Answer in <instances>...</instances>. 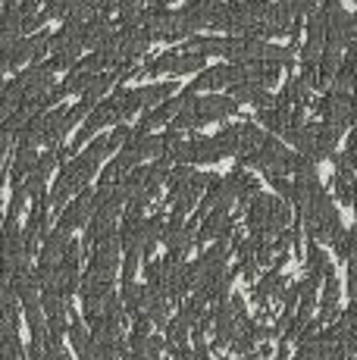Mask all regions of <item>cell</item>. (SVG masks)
<instances>
[{"label":"cell","instance_id":"1","mask_svg":"<svg viewBox=\"0 0 357 360\" xmlns=\"http://www.w3.org/2000/svg\"><path fill=\"white\" fill-rule=\"evenodd\" d=\"M292 207L288 200L276 195H264L257 191L248 204H245V223L254 235H264V238H276L285 226H292Z\"/></svg>","mask_w":357,"mask_h":360},{"label":"cell","instance_id":"2","mask_svg":"<svg viewBox=\"0 0 357 360\" xmlns=\"http://www.w3.org/2000/svg\"><path fill=\"white\" fill-rule=\"evenodd\" d=\"M285 141L294 144L301 157H307L311 163H320V160H329L339 148V131H332L326 122H298L285 131Z\"/></svg>","mask_w":357,"mask_h":360},{"label":"cell","instance_id":"3","mask_svg":"<svg viewBox=\"0 0 357 360\" xmlns=\"http://www.w3.org/2000/svg\"><path fill=\"white\" fill-rule=\"evenodd\" d=\"M207 172H195L191 163H176V169L169 166V195H167V204L173 207V217H188L191 207L197 204V198L204 195V188L210 185Z\"/></svg>","mask_w":357,"mask_h":360},{"label":"cell","instance_id":"4","mask_svg":"<svg viewBox=\"0 0 357 360\" xmlns=\"http://www.w3.org/2000/svg\"><path fill=\"white\" fill-rule=\"evenodd\" d=\"M47 51H51V63L53 69H70L75 60L82 57V22H63V29L57 34H51V44H47Z\"/></svg>","mask_w":357,"mask_h":360},{"label":"cell","instance_id":"5","mask_svg":"<svg viewBox=\"0 0 357 360\" xmlns=\"http://www.w3.org/2000/svg\"><path fill=\"white\" fill-rule=\"evenodd\" d=\"M47 44H51V34L47 32H29L19 34L10 47H6V69H22L29 63H38L41 57L47 53Z\"/></svg>","mask_w":357,"mask_h":360},{"label":"cell","instance_id":"6","mask_svg":"<svg viewBox=\"0 0 357 360\" xmlns=\"http://www.w3.org/2000/svg\"><path fill=\"white\" fill-rule=\"evenodd\" d=\"M317 113L323 116L320 122H326L332 131L345 135L351 129L354 110H351V91H326V98L317 101Z\"/></svg>","mask_w":357,"mask_h":360},{"label":"cell","instance_id":"7","mask_svg":"<svg viewBox=\"0 0 357 360\" xmlns=\"http://www.w3.org/2000/svg\"><path fill=\"white\" fill-rule=\"evenodd\" d=\"M47 229H51V207H47V195H38L35 200H32V217L22 229V251H25L29 260L38 254Z\"/></svg>","mask_w":357,"mask_h":360},{"label":"cell","instance_id":"8","mask_svg":"<svg viewBox=\"0 0 357 360\" xmlns=\"http://www.w3.org/2000/svg\"><path fill=\"white\" fill-rule=\"evenodd\" d=\"M91 207H94V191L85 185V188H79L63 207H60L57 229H63V232H70V235L75 229H82V226L88 223V217H91Z\"/></svg>","mask_w":357,"mask_h":360},{"label":"cell","instance_id":"9","mask_svg":"<svg viewBox=\"0 0 357 360\" xmlns=\"http://www.w3.org/2000/svg\"><path fill=\"white\" fill-rule=\"evenodd\" d=\"M283 288H285L283 266H266V273L257 279V285H251V301L266 314V304L273 297H283Z\"/></svg>","mask_w":357,"mask_h":360},{"label":"cell","instance_id":"10","mask_svg":"<svg viewBox=\"0 0 357 360\" xmlns=\"http://www.w3.org/2000/svg\"><path fill=\"white\" fill-rule=\"evenodd\" d=\"M320 288H323V295H320L317 320L323 323V326H329V323H332L335 316H339V301H342V285H339V279H335L332 269H329V273L323 276Z\"/></svg>","mask_w":357,"mask_h":360},{"label":"cell","instance_id":"11","mask_svg":"<svg viewBox=\"0 0 357 360\" xmlns=\"http://www.w3.org/2000/svg\"><path fill=\"white\" fill-rule=\"evenodd\" d=\"M223 88H229V60H226L223 66H204L185 91L207 94V91H223Z\"/></svg>","mask_w":357,"mask_h":360},{"label":"cell","instance_id":"12","mask_svg":"<svg viewBox=\"0 0 357 360\" xmlns=\"http://www.w3.org/2000/svg\"><path fill=\"white\" fill-rule=\"evenodd\" d=\"M163 213L157 210V213H150V217H141V229H138V241H141V260H148V257H154V251H157V245H160V238H163Z\"/></svg>","mask_w":357,"mask_h":360},{"label":"cell","instance_id":"13","mask_svg":"<svg viewBox=\"0 0 357 360\" xmlns=\"http://www.w3.org/2000/svg\"><path fill=\"white\" fill-rule=\"evenodd\" d=\"M88 6H91V13H98V16H110V13H116L122 6V0H88Z\"/></svg>","mask_w":357,"mask_h":360},{"label":"cell","instance_id":"14","mask_svg":"<svg viewBox=\"0 0 357 360\" xmlns=\"http://www.w3.org/2000/svg\"><path fill=\"white\" fill-rule=\"evenodd\" d=\"M44 357H47V360H72V357L63 351V345H60V342H47V345H44Z\"/></svg>","mask_w":357,"mask_h":360},{"label":"cell","instance_id":"15","mask_svg":"<svg viewBox=\"0 0 357 360\" xmlns=\"http://www.w3.org/2000/svg\"><path fill=\"white\" fill-rule=\"evenodd\" d=\"M226 360H232V357H226ZM235 360H264V357H257V354H251V351H248V354H238Z\"/></svg>","mask_w":357,"mask_h":360},{"label":"cell","instance_id":"16","mask_svg":"<svg viewBox=\"0 0 357 360\" xmlns=\"http://www.w3.org/2000/svg\"><path fill=\"white\" fill-rule=\"evenodd\" d=\"M0 219H4V213H0Z\"/></svg>","mask_w":357,"mask_h":360},{"label":"cell","instance_id":"17","mask_svg":"<svg viewBox=\"0 0 357 360\" xmlns=\"http://www.w3.org/2000/svg\"><path fill=\"white\" fill-rule=\"evenodd\" d=\"M160 360H163V357H160Z\"/></svg>","mask_w":357,"mask_h":360}]
</instances>
